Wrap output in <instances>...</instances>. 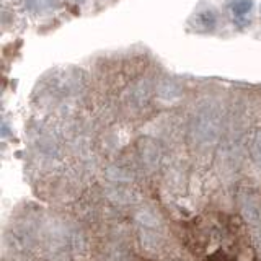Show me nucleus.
<instances>
[{
    "label": "nucleus",
    "instance_id": "obj_7",
    "mask_svg": "<svg viewBox=\"0 0 261 261\" xmlns=\"http://www.w3.org/2000/svg\"><path fill=\"white\" fill-rule=\"evenodd\" d=\"M53 0H27V8L30 12H44L51 7Z\"/></svg>",
    "mask_w": 261,
    "mask_h": 261
},
{
    "label": "nucleus",
    "instance_id": "obj_2",
    "mask_svg": "<svg viewBox=\"0 0 261 261\" xmlns=\"http://www.w3.org/2000/svg\"><path fill=\"white\" fill-rule=\"evenodd\" d=\"M141 159L147 168H155L160 160V147L155 144L152 139H145L141 144Z\"/></svg>",
    "mask_w": 261,
    "mask_h": 261
},
{
    "label": "nucleus",
    "instance_id": "obj_5",
    "mask_svg": "<svg viewBox=\"0 0 261 261\" xmlns=\"http://www.w3.org/2000/svg\"><path fill=\"white\" fill-rule=\"evenodd\" d=\"M137 220H139V224H142L145 227H150V228L159 225L157 217H155L150 211H141V212H137Z\"/></svg>",
    "mask_w": 261,
    "mask_h": 261
},
{
    "label": "nucleus",
    "instance_id": "obj_3",
    "mask_svg": "<svg viewBox=\"0 0 261 261\" xmlns=\"http://www.w3.org/2000/svg\"><path fill=\"white\" fill-rule=\"evenodd\" d=\"M228 12L233 15L237 21H242L253 8V0H230L227 5Z\"/></svg>",
    "mask_w": 261,
    "mask_h": 261
},
{
    "label": "nucleus",
    "instance_id": "obj_8",
    "mask_svg": "<svg viewBox=\"0 0 261 261\" xmlns=\"http://www.w3.org/2000/svg\"><path fill=\"white\" fill-rule=\"evenodd\" d=\"M199 23H201V27H204L206 30H212V28L216 27V23H217L216 13L211 12V10H206V12L199 13Z\"/></svg>",
    "mask_w": 261,
    "mask_h": 261
},
{
    "label": "nucleus",
    "instance_id": "obj_6",
    "mask_svg": "<svg viewBox=\"0 0 261 261\" xmlns=\"http://www.w3.org/2000/svg\"><path fill=\"white\" fill-rule=\"evenodd\" d=\"M250 152L253 160L261 167V133H256V136L253 137V141L250 144Z\"/></svg>",
    "mask_w": 261,
    "mask_h": 261
},
{
    "label": "nucleus",
    "instance_id": "obj_1",
    "mask_svg": "<svg viewBox=\"0 0 261 261\" xmlns=\"http://www.w3.org/2000/svg\"><path fill=\"white\" fill-rule=\"evenodd\" d=\"M219 134V121L212 114H201L194 121V137L201 145H211L217 141Z\"/></svg>",
    "mask_w": 261,
    "mask_h": 261
},
{
    "label": "nucleus",
    "instance_id": "obj_4",
    "mask_svg": "<svg viewBox=\"0 0 261 261\" xmlns=\"http://www.w3.org/2000/svg\"><path fill=\"white\" fill-rule=\"evenodd\" d=\"M159 95L165 100H173V98L179 96V87L171 80H165L159 87Z\"/></svg>",
    "mask_w": 261,
    "mask_h": 261
},
{
    "label": "nucleus",
    "instance_id": "obj_9",
    "mask_svg": "<svg viewBox=\"0 0 261 261\" xmlns=\"http://www.w3.org/2000/svg\"><path fill=\"white\" fill-rule=\"evenodd\" d=\"M122 173H124V171L119 170V168H110L108 170V178L114 179L116 183H119V181H127V176L122 175Z\"/></svg>",
    "mask_w": 261,
    "mask_h": 261
}]
</instances>
